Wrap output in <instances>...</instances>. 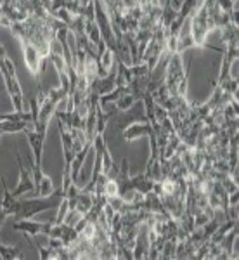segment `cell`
Segmentation results:
<instances>
[{
  "mask_svg": "<svg viewBox=\"0 0 239 260\" xmlns=\"http://www.w3.org/2000/svg\"><path fill=\"white\" fill-rule=\"evenodd\" d=\"M66 198V191L62 187H57L47 196H35L30 200H19L14 205V212H12V219H33L37 213L45 210H57L61 201Z\"/></svg>",
  "mask_w": 239,
  "mask_h": 260,
  "instance_id": "obj_1",
  "label": "cell"
},
{
  "mask_svg": "<svg viewBox=\"0 0 239 260\" xmlns=\"http://www.w3.org/2000/svg\"><path fill=\"white\" fill-rule=\"evenodd\" d=\"M0 75H2L4 87H6L7 94L12 101V106L16 111L24 110V99H23V89L16 73V64L9 56H6L4 59H0Z\"/></svg>",
  "mask_w": 239,
  "mask_h": 260,
  "instance_id": "obj_2",
  "label": "cell"
},
{
  "mask_svg": "<svg viewBox=\"0 0 239 260\" xmlns=\"http://www.w3.org/2000/svg\"><path fill=\"white\" fill-rule=\"evenodd\" d=\"M21 44V50H23V59L24 64H26L28 71L31 73V77L35 78L37 85L40 87V73L44 71V61L45 57L42 56V52L37 49L35 44H31L30 40L26 39H19Z\"/></svg>",
  "mask_w": 239,
  "mask_h": 260,
  "instance_id": "obj_3",
  "label": "cell"
},
{
  "mask_svg": "<svg viewBox=\"0 0 239 260\" xmlns=\"http://www.w3.org/2000/svg\"><path fill=\"white\" fill-rule=\"evenodd\" d=\"M14 153H16L18 165H19V180H18V186H16L14 191H12V196H14V198H21L23 194L33 192V189H35V182H33V175L26 170L23 160H21L19 148H18V144H16V142H14Z\"/></svg>",
  "mask_w": 239,
  "mask_h": 260,
  "instance_id": "obj_4",
  "label": "cell"
},
{
  "mask_svg": "<svg viewBox=\"0 0 239 260\" xmlns=\"http://www.w3.org/2000/svg\"><path fill=\"white\" fill-rule=\"evenodd\" d=\"M50 225L52 222L50 220H45V222H37L33 219H21V220H14L12 222V229L14 231H19L23 236H33L37 238L39 234H45L47 236L49 231H50Z\"/></svg>",
  "mask_w": 239,
  "mask_h": 260,
  "instance_id": "obj_5",
  "label": "cell"
},
{
  "mask_svg": "<svg viewBox=\"0 0 239 260\" xmlns=\"http://www.w3.org/2000/svg\"><path fill=\"white\" fill-rule=\"evenodd\" d=\"M0 121H18V123H28L33 125L31 111H9V113H0Z\"/></svg>",
  "mask_w": 239,
  "mask_h": 260,
  "instance_id": "obj_6",
  "label": "cell"
},
{
  "mask_svg": "<svg viewBox=\"0 0 239 260\" xmlns=\"http://www.w3.org/2000/svg\"><path fill=\"white\" fill-rule=\"evenodd\" d=\"M115 116L113 111H104V108H97V115H95V134H104L108 123L111 121V118Z\"/></svg>",
  "mask_w": 239,
  "mask_h": 260,
  "instance_id": "obj_7",
  "label": "cell"
},
{
  "mask_svg": "<svg viewBox=\"0 0 239 260\" xmlns=\"http://www.w3.org/2000/svg\"><path fill=\"white\" fill-rule=\"evenodd\" d=\"M0 258L2 260H23L24 253L21 251V246H7L0 243Z\"/></svg>",
  "mask_w": 239,
  "mask_h": 260,
  "instance_id": "obj_8",
  "label": "cell"
},
{
  "mask_svg": "<svg viewBox=\"0 0 239 260\" xmlns=\"http://www.w3.org/2000/svg\"><path fill=\"white\" fill-rule=\"evenodd\" d=\"M28 128V123H18V121H0V130L4 134H18L24 132Z\"/></svg>",
  "mask_w": 239,
  "mask_h": 260,
  "instance_id": "obj_9",
  "label": "cell"
},
{
  "mask_svg": "<svg viewBox=\"0 0 239 260\" xmlns=\"http://www.w3.org/2000/svg\"><path fill=\"white\" fill-rule=\"evenodd\" d=\"M137 103V99L132 94H123L120 99H116V111H128L133 104Z\"/></svg>",
  "mask_w": 239,
  "mask_h": 260,
  "instance_id": "obj_10",
  "label": "cell"
},
{
  "mask_svg": "<svg viewBox=\"0 0 239 260\" xmlns=\"http://www.w3.org/2000/svg\"><path fill=\"white\" fill-rule=\"evenodd\" d=\"M7 56V52H6V47H4L2 44H0V59H4V57Z\"/></svg>",
  "mask_w": 239,
  "mask_h": 260,
  "instance_id": "obj_11",
  "label": "cell"
},
{
  "mask_svg": "<svg viewBox=\"0 0 239 260\" xmlns=\"http://www.w3.org/2000/svg\"><path fill=\"white\" fill-rule=\"evenodd\" d=\"M2 136H4V132H2V130H0V141H2Z\"/></svg>",
  "mask_w": 239,
  "mask_h": 260,
  "instance_id": "obj_12",
  "label": "cell"
}]
</instances>
